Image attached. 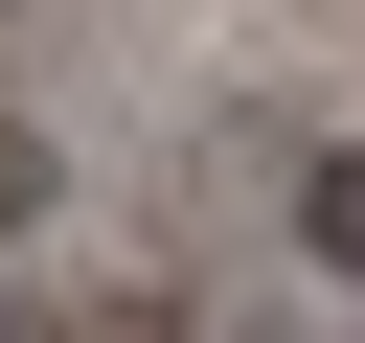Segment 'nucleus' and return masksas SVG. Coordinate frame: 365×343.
I'll return each instance as SVG.
<instances>
[{
  "label": "nucleus",
  "mask_w": 365,
  "mask_h": 343,
  "mask_svg": "<svg viewBox=\"0 0 365 343\" xmlns=\"http://www.w3.org/2000/svg\"><path fill=\"white\" fill-rule=\"evenodd\" d=\"M46 206H68V160H46V137H0V229H46Z\"/></svg>",
  "instance_id": "f03ea898"
},
{
  "label": "nucleus",
  "mask_w": 365,
  "mask_h": 343,
  "mask_svg": "<svg viewBox=\"0 0 365 343\" xmlns=\"http://www.w3.org/2000/svg\"><path fill=\"white\" fill-rule=\"evenodd\" d=\"M228 343H319V320H297V297H251V320H228Z\"/></svg>",
  "instance_id": "7ed1b4c3"
},
{
  "label": "nucleus",
  "mask_w": 365,
  "mask_h": 343,
  "mask_svg": "<svg viewBox=\"0 0 365 343\" xmlns=\"http://www.w3.org/2000/svg\"><path fill=\"white\" fill-rule=\"evenodd\" d=\"M297 252L365 297V137H319V160H297Z\"/></svg>",
  "instance_id": "f257e3e1"
}]
</instances>
